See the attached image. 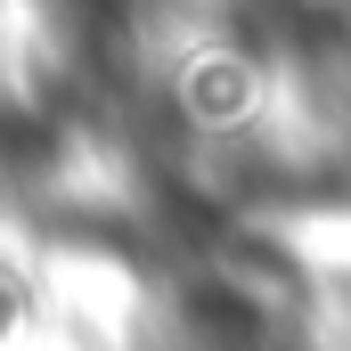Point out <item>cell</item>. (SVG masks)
Listing matches in <instances>:
<instances>
[{"instance_id":"cell-1","label":"cell","mask_w":351,"mask_h":351,"mask_svg":"<svg viewBox=\"0 0 351 351\" xmlns=\"http://www.w3.org/2000/svg\"><path fill=\"white\" fill-rule=\"evenodd\" d=\"M180 98H188L204 123H237V114L262 98V74H254L245 58H229V49H204V58H188V74H180Z\"/></svg>"}]
</instances>
